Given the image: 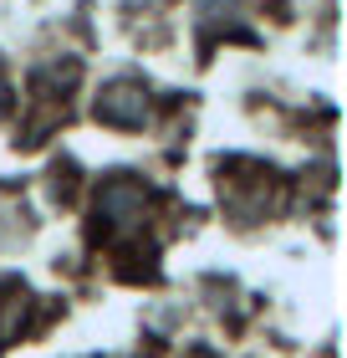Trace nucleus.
Wrapping results in <instances>:
<instances>
[{
	"mask_svg": "<svg viewBox=\"0 0 347 358\" xmlns=\"http://www.w3.org/2000/svg\"><path fill=\"white\" fill-rule=\"evenodd\" d=\"M143 113H148V92L138 83H112V87H103V97H97V118L103 123L133 128V123H143Z\"/></svg>",
	"mask_w": 347,
	"mask_h": 358,
	"instance_id": "f257e3e1",
	"label": "nucleus"
}]
</instances>
